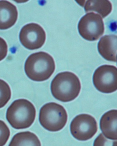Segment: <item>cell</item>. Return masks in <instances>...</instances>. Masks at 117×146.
Wrapping results in <instances>:
<instances>
[{
    "label": "cell",
    "instance_id": "cell-1",
    "mask_svg": "<svg viewBox=\"0 0 117 146\" xmlns=\"http://www.w3.org/2000/svg\"><path fill=\"white\" fill-rule=\"evenodd\" d=\"M81 84L74 73L64 72L59 73L51 83V92L56 100L63 102H71L80 93Z\"/></svg>",
    "mask_w": 117,
    "mask_h": 146
},
{
    "label": "cell",
    "instance_id": "cell-2",
    "mask_svg": "<svg viewBox=\"0 0 117 146\" xmlns=\"http://www.w3.org/2000/svg\"><path fill=\"white\" fill-rule=\"evenodd\" d=\"M55 62L48 53L40 52L32 54L25 64L26 74L30 80L37 82L46 81L55 70Z\"/></svg>",
    "mask_w": 117,
    "mask_h": 146
},
{
    "label": "cell",
    "instance_id": "cell-3",
    "mask_svg": "<svg viewBox=\"0 0 117 146\" xmlns=\"http://www.w3.org/2000/svg\"><path fill=\"white\" fill-rule=\"evenodd\" d=\"M36 116L35 106L28 100H15L7 109L6 118L11 127L17 130L27 129L35 121Z\"/></svg>",
    "mask_w": 117,
    "mask_h": 146
},
{
    "label": "cell",
    "instance_id": "cell-4",
    "mask_svg": "<svg viewBox=\"0 0 117 146\" xmlns=\"http://www.w3.org/2000/svg\"><path fill=\"white\" fill-rule=\"evenodd\" d=\"M39 120L44 129L50 132H58L63 129L67 124L68 114L63 106L51 102L41 107Z\"/></svg>",
    "mask_w": 117,
    "mask_h": 146
},
{
    "label": "cell",
    "instance_id": "cell-5",
    "mask_svg": "<svg viewBox=\"0 0 117 146\" xmlns=\"http://www.w3.org/2000/svg\"><path fill=\"white\" fill-rule=\"evenodd\" d=\"M78 29L80 35L84 39L90 41H95L104 33V24L100 15L90 12L81 19Z\"/></svg>",
    "mask_w": 117,
    "mask_h": 146
},
{
    "label": "cell",
    "instance_id": "cell-6",
    "mask_svg": "<svg viewBox=\"0 0 117 146\" xmlns=\"http://www.w3.org/2000/svg\"><path fill=\"white\" fill-rule=\"evenodd\" d=\"M71 135L78 140L85 141L92 139L98 131V125L95 118L88 114L78 115L70 124Z\"/></svg>",
    "mask_w": 117,
    "mask_h": 146
},
{
    "label": "cell",
    "instance_id": "cell-7",
    "mask_svg": "<svg viewBox=\"0 0 117 146\" xmlns=\"http://www.w3.org/2000/svg\"><path fill=\"white\" fill-rule=\"evenodd\" d=\"M93 83L96 89L103 93H112L117 90V68L113 65L101 66L95 71Z\"/></svg>",
    "mask_w": 117,
    "mask_h": 146
},
{
    "label": "cell",
    "instance_id": "cell-8",
    "mask_svg": "<svg viewBox=\"0 0 117 146\" xmlns=\"http://www.w3.org/2000/svg\"><path fill=\"white\" fill-rule=\"evenodd\" d=\"M19 39L22 44L27 49H38L42 47L45 43L46 32L40 25L31 23L22 29Z\"/></svg>",
    "mask_w": 117,
    "mask_h": 146
},
{
    "label": "cell",
    "instance_id": "cell-9",
    "mask_svg": "<svg viewBox=\"0 0 117 146\" xmlns=\"http://www.w3.org/2000/svg\"><path fill=\"white\" fill-rule=\"evenodd\" d=\"M18 12L15 5L6 1H0V30H7L16 23Z\"/></svg>",
    "mask_w": 117,
    "mask_h": 146
},
{
    "label": "cell",
    "instance_id": "cell-10",
    "mask_svg": "<svg viewBox=\"0 0 117 146\" xmlns=\"http://www.w3.org/2000/svg\"><path fill=\"white\" fill-rule=\"evenodd\" d=\"M98 50L105 60L117 62V35H106L101 37L98 43Z\"/></svg>",
    "mask_w": 117,
    "mask_h": 146
},
{
    "label": "cell",
    "instance_id": "cell-11",
    "mask_svg": "<svg viewBox=\"0 0 117 146\" xmlns=\"http://www.w3.org/2000/svg\"><path fill=\"white\" fill-rule=\"evenodd\" d=\"M117 110H112L107 111L101 117L100 128L105 137L112 140H116Z\"/></svg>",
    "mask_w": 117,
    "mask_h": 146
},
{
    "label": "cell",
    "instance_id": "cell-12",
    "mask_svg": "<svg viewBox=\"0 0 117 146\" xmlns=\"http://www.w3.org/2000/svg\"><path fill=\"white\" fill-rule=\"evenodd\" d=\"M85 11L86 13L89 12H97L100 14L102 18H105L111 12L112 5L109 1H87L84 4Z\"/></svg>",
    "mask_w": 117,
    "mask_h": 146
},
{
    "label": "cell",
    "instance_id": "cell-13",
    "mask_svg": "<svg viewBox=\"0 0 117 146\" xmlns=\"http://www.w3.org/2000/svg\"><path fill=\"white\" fill-rule=\"evenodd\" d=\"M9 146H41L37 135L29 131L20 132L13 136Z\"/></svg>",
    "mask_w": 117,
    "mask_h": 146
},
{
    "label": "cell",
    "instance_id": "cell-14",
    "mask_svg": "<svg viewBox=\"0 0 117 146\" xmlns=\"http://www.w3.org/2000/svg\"><path fill=\"white\" fill-rule=\"evenodd\" d=\"M11 91L9 84L0 79V108L4 107L11 99Z\"/></svg>",
    "mask_w": 117,
    "mask_h": 146
},
{
    "label": "cell",
    "instance_id": "cell-15",
    "mask_svg": "<svg viewBox=\"0 0 117 146\" xmlns=\"http://www.w3.org/2000/svg\"><path fill=\"white\" fill-rule=\"evenodd\" d=\"M10 135L9 127L3 121L0 120V146L5 145Z\"/></svg>",
    "mask_w": 117,
    "mask_h": 146
},
{
    "label": "cell",
    "instance_id": "cell-16",
    "mask_svg": "<svg viewBox=\"0 0 117 146\" xmlns=\"http://www.w3.org/2000/svg\"><path fill=\"white\" fill-rule=\"evenodd\" d=\"M8 46L5 39L0 37V61L3 60L7 56Z\"/></svg>",
    "mask_w": 117,
    "mask_h": 146
},
{
    "label": "cell",
    "instance_id": "cell-17",
    "mask_svg": "<svg viewBox=\"0 0 117 146\" xmlns=\"http://www.w3.org/2000/svg\"><path fill=\"white\" fill-rule=\"evenodd\" d=\"M104 138V136L102 135V133H101L98 136L96 139L95 140L94 143V146H104L105 143L107 141Z\"/></svg>",
    "mask_w": 117,
    "mask_h": 146
}]
</instances>
